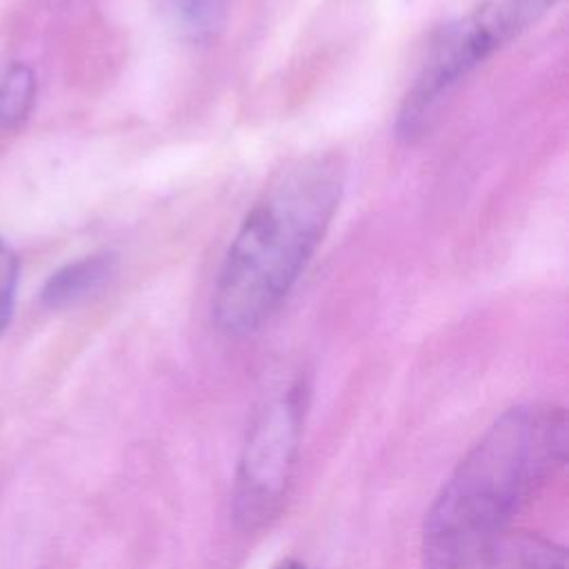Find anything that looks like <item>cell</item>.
<instances>
[{
  "label": "cell",
  "mask_w": 569,
  "mask_h": 569,
  "mask_svg": "<svg viewBox=\"0 0 569 569\" xmlns=\"http://www.w3.org/2000/svg\"><path fill=\"white\" fill-rule=\"evenodd\" d=\"M567 416L547 402L502 411L445 480L422 527L425 569H487L516 516L562 469Z\"/></svg>",
  "instance_id": "cell-1"
},
{
  "label": "cell",
  "mask_w": 569,
  "mask_h": 569,
  "mask_svg": "<svg viewBox=\"0 0 569 569\" xmlns=\"http://www.w3.org/2000/svg\"><path fill=\"white\" fill-rule=\"evenodd\" d=\"M347 169L336 153L284 164L244 213L220 264L211 313L229 336L258 331L284 302L340 209Z\"/></svg>",
  "instance_id": "cell-2"
},
{
  "label": "cell",
  "mask_w": 569,
  "mask_h": 569,
  "mask_svg": "<svg viewBox=\"0 0 569 569\" xmlns=\"http://www.w3.org/2000/svg\"><path fill=\"white\" fill-rule=\"evenodd\" d=\"M558 0H480L467 16L445 24L409 87L400 113L398 133L411 140L429 127V120L447 93L476 67L520 38Z\"/></svg>",
  "instance_id": "cell-3"
},
{
  "label": "cell",
  "mask_w": 569,
  "mask_h": 569,
  "mask_svg": "<svg viewBox=\"0 0 569 569\" xmlns=\"http://www.w3.org/2000/svg\"><path fill=\"white\" fill-rule=\"evenodd\" d=\"M307 407L309 382L296 378L253 416L240 449L231 496V511L240 529H264L282 511L298 465Z\"/></svg>",
  "instance_id": "cell-4"
},
{
  "label": "cell",
  "mask_w": 569,
  "mask_h": 569,
  "mask_svg": "<svg viewBox=\"0 0 569 569\" xmlns=\"http://www.w3.org/2000/svg\"><path fill=\"white\" fill-rule=\"evenodd\" d=\"M116 264L118 258L107 251L67 262L49 276V280L42 284L40 298L51 309L69 307L100 289L113 276Z\"/></svg>",
  "instance_id": "cell-5"
},
{
  "label": "cell",
  "mask_w": 569,
  "mask_h": 569,
  "mask_svg": "<svg viewBox=\"0 0 569 569\" xmlns=\"http://www.w3.org/2000/svg\"><path fill=\"white\" fill-rule=\"evenodd\" d=\"M487 569H567L565 547L533 533L511 529L496 547Z\"/></svg>",
  "instance_id": "cell-6"
},
{
  "label": "cell",
  "mask_w": 569,
  "mask_h": 569,
  "mask_svg": "<svg viewBox=\"0 0 569 569\" xmlns=\"http://www.w3.org/2000/svg\"><path fill=\"white\" fill-rule=\"evenodd\" d=\"M36 100V76L24 62L0 67V129H20Z\"/></svg>",
  "instance_id": "cell-7"
},
{
  "label": "cell",
  "mask_w": 569,
  "mask_h": 569,
  "mask_svg": "<svg viewBox=\"0 0 569 569\" xmlns=\"http://www.w3.org/2000/svg\"><path fill=\"white\" fill-rule=\"evenodd\" d=\"M173 11L182 18V22L202 33L211 31L222 13V0H169Z\"/></svg>",
  "instance_id": "cell-8"
},
{
  "label": "cell",
  "mask_w": 569,
  "mask_h": 569,
  "mask_svg": "<svg viewBox=\"0 0 569 569\" xmlns=\"http://www.w3.org/2000/svg\"><path fill=\"white\" fill-rule=\"evenodd\" d=\"M18 258L16 253L0 240V333L4 331L11 309H13V298H16V287H18Z\"/></svg>",
  "instance_id": "cell-9"
},
{
  "label": "cell",
  "mask_w": 569,
  "mask_h": 569,
  "mask_svg": "<svg viewBox=\"0 0 569 569\" xmlns=\"http://www.w3.org/2000/svg\"><path fill=\"white\" fill-rule=\"evenodd\" d=\"M271 569H309L305 562H300V560H293V558H287V560H280L276 567H271Z\"/></svg>",
  "instance_id": "cell-10"
}]
</instances>
